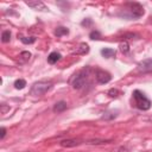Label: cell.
<instances>
[{"label": "cell", "mask_w": 152, "mask_h": 152, "mask_svg": "<svg viewBox=\"0 0 152 152\" xmlns=\"http://www.w3.org/2000/svg\"><path fill=\"white\" fill-rule=\"evenodd\" d=\"M89 71H90V68L89 66H87V68H84L83 70H81V71H78L71 80H70V84H71V87L74 88V89H82L84 86H86V83H87V80H88V77H89Z\"/></svg>", "instance_id": "6da1fadb"}, {"label": "cell", "mask_w": 152, "mask_h": 152, "mask_svg": "<svg viewBox=\"0 0 152 152\" xmlns=\"http://www.w3.org/2000/svg\"><path fill=\"white\" fill-rule=\"evenodd\" d=\"M125 12L128 13L127 17L129 19H138V18L142 17L145 13L144 7L139 2H127L125 5Z\"/></svg>", "instance_id": "7a4b0ae2"}, {"label": "cell", "mask_w": 152, "mask_h": 152, "mask_svg": "<svg viewBox=\"0 0 152 152\" xmlns=\"http://www.w3.org/2000/svg\"><path fill=\"white\" fill-rule=\"evenodd\" d=\"M133 99H134V104L138 109H140V110H148L150 109L151 101L140 90H134L133 91Z\"/></svg>", "instance_id": "3957f363"}, {"label": "cell", "mask_w": 152, "mask_h": 152, "mask_svg": "<svg viewBox=\"0 0 152 152\" xmlns=\"http://www.w3.org/2000/svg\"><path fill=\"white\" fill-rule=\"evenodd\" d=\"M52 88V82L50 81H38L36 82L31 88V95L34 96H42L45 93H48Z\"/></svg>", "instance_id": "277c9868"}, {"label": "cell", "mask_w": 152, "mask_h": 152, "mask_svg": "<svg viewBox=\"0 0 152 152\" xmlns=\"http://www.w3.org/2000/svg\"><path fill=\"white\" fill-rule=\"evenodd\" d=\"M95 77H96V81H97L100 84H106V83H108V82L112 80L110 74L107 72V71H104V70H101V69H97V70H96Z\"/></svg>", "instance_id": "5b68a950"}, {"label": "cell", "mask_w": 152, "mask_h": 152, "mask_svg": "<svg viewBox=\"0 0 152 152\" xmlns=\"http://www.w3.org/2000/svg\"><path fill=\"white\" fill-rule=\"evenodd\" d=\"M82 144V140L80 139H76V138H69V139H63L61 140L59 145L62 147H76L78 145Z\"/></svg>", "instance_id": "8992f818"}, {"label": "cell", "mask_w": 152, "mask_h": 152, "mask_svg": "<svg viewBox=\"0 0 152 152\" xmlns=\"http://www.w3.org/2000/svg\"><path fill=\"white\" fill-rule=\"evenodd\" d=\"M138 70L140 72L152 71V59L151 58H147V59H144V61L139 62L138 63Z\"/></svg>", "instance_id": "52a82bcc"}, {"label": "cell", "mask_w": 152, "mask_h": 152, "mask_svg": "<svg viewBox=\"0 0 152 152\" xmlns=\"http://www.w3.org/2000/svg\"><path fill=\"white\" fill-rule=\"evenodd\" d=\"M25 4L28 6V7H31V8H33V10H38V11H46L48 10V7L45 6V4L43 2V1H40V0H32V1H25Z\"/></svg>", "instance_id": "ba28073f"}, {"label": "cell", "mask_w": 152, "mask_h": 152, "mask_svg": "<svg viewBox=\"0 0 152 152\" xmlns=\"http://www.w3.org/2000/svg\"><path fill=\"white\" fill-rule=\"evenodd\" d=\"M87 145H107L113 142V140L110 139H100V138H91V139H87L84 141Z\"/></svg>", "instance_id": "9c48e42d"}, {"label": "cell", "mask_w": 152, "mask_h": 152, "mask_svg": "<svg viewBox=\"0 0 152 152\" xmlns=\"http://www.w3.org/2000/svg\"><path fill=\"white\" fill-rule=\"evenodd\" d=\"M65 109H66V102L65 101H58V102H56L53 104V108H52V110L55 113H62Z\"/></svg>", "instance_id": "30bf717a"}, {"label": "cell", "mask_w": 152, "mask_h": 152, "mask_svg": "<svg viewBox=\"0 0 152 152\" xmlns=\"http://www.w3.org/2000/svg\"><path fill=\"white\" fill-rule=\"evenodd\" d=\"M30 57H31V52H30V51H23V52H20V55H19L18 63H19V64H25L26 62H28Z\"/></svg>", "instance_id": "8fae6325"}, {"label": "cell", "mask_w": 152, "mask_h": 152, "mask_svg": "<svg viewBox=\"0 0 152 152\" xmlns=\"http://www.w3.org/2000/svg\"><path fill=\"white\" fill-rule=\"evenodd\" d=\"M75 52H76L77 55H86V53L89 52V45L86 44V43H81V44L78 45V48H76Z\"/></svg>", "instance_id": "7c38bea8"}, {"label": "cell", "mask_w": 152, "mask_h": 152, "mask_svg": "<svg viewBox=\"0 0 152 152\" xmlns=\"http://www.w3.org/2000/svg\"><path fill=\"white\" fill-rule=\"evenodd\" d=\"M61 53L59 52H56V51H53V52H51L49 56H48V62L50 63V64H55V63H57L59 59H61Z\"/></svg>", "instance_id": "4fadbf2b"}, {"label": "cell", "mask_w": 152, "mask_h": 152, "mask_svg": "<svg viewBox=\"0 0 152 152\" xmlns=\"http://www.w3.org/2000/svg\"><path fill=\"white\" fill-rule=\"evenodd\" d=\"M101 55L103 57H106V58H110V57H113L115 55V50L110 49V48H104V49L101 50Z\"/></svg>", "instance_id": "5bb4252c"}, {"label": "cell", "mask_w": 152, "mask_h": 152, "mask_svg": "<svg viewBox=\"0 0 152 152\" xmlns=\"http://www.w3.org/2000/svg\"><path fill=\"white\" fill-rule=\"evenodd\" d=\"M118 116V112H106V113H103V115L101 116V119L102 120H113V119H115Z\"/></svg>", "instance_id": "9a60e30c"}, {"label": "cell", "mask_w": 152, "mask_h": 152, "mask_svg": "<svg viewBox=\"0 0 152 152\" xmlns=\"http://www.w3.org/2000/svg\"><path fill=\"white\" fill-rule=\"evenodd\" d=\"M69 33V30L66 28V27H64V26H59V27H57L56 30H55V34L57 36V37H62V36H65V34H68Z\"/></svg>", "instance_id": "2e32d148"}, {"label": "cell", "mask_w": 152, "mask_h": 152, "mask_svg": "<svg viewBox=\"0 0 152 152\" xmlns=\"http://www.w3.org/2000/svg\"><path fill=\"white\" fill-rule=\"evenodd\" d=\"M26 87V81L23 80V78H19L14 82V88L15 89H24Z\"/></svg>", "instance_id": "e0dca14e"}, {"label": "cell", "mask_w": 152, "mask_h": 152, "mask_svg": "<svg viewBox=\"0 0 152 152\" xmlns=\"http://www.w3.org/2000/svg\"><path fill=\"white\" fill-rule=\"evenodd\" d=\"M119 48H120V51H121L122 53H128V51H129V45H128L127 42L120 43V44H119Z\"/></svg>", "instance_id": "ac0fdd59"}, {"label": "cell", "mask_w": 152, "mask_h": 152, "mask_svg": "<svg viewBox=\"0 0 152 152\" xmlns=\"http://www.w3.org/2000/svg\"><path fill=\"white\" fill-rule=\"evenodd\" d=\"M11 39V32L10 31H4L1 34V42L2 43H8Z\"/></svg>", "instance_id": "d6986e66"}, {"label": "cell", "mask_w": 152, "mask_h": 152, "mask_svg": "<svg viewBox=\"0 0 152 152\" xmlns=\"http://www.w3.org/2000/svg\"><path fill=\"white\" fill-rule=\"evenodd\" d=\"M20 40L24 43V44H32L36 42V38L34 37H21Z\"/></svg>", "instance_id": "ffe728a7"}, {"label": "cell", "mask_w": 152, "mask_h": 152, "mask_svg": "<svg viewBox=\"0 0 152 152\" xmlns=\"http://www.w3.org/2000/svg\"><path fill=\"white\" fill-rule=\"evenodd\" d=\"M119 90L118 89H115V88H110L108 91H107V95L108 96H110V97H118L119 96Z\"/></svg>", "instance_id": "44dd1931"}, {"label": "cell", "mask_w": 152, "mask_h": 152, "mask_svg": "<svg viewBox=\"0 0 152 152\" xmlns=\"http://www.w3.org/2000/svg\"><path fill=\"white\" fill-rule=\"evenodd\" d=\"M89 38L90 39H100L101 38V33L99 32V31H91L90 33H89Z\"/></svg>", "instance_id": "7402d4cb"}, {"label": "cell", "mask_w": 152, "mask_h": 152, "mask_svg": "<svg viewBox=\"0 0 152 152\" xmlns=\"http://www.w3.org/2000/svg\"><path fill=\"white\" fill-rule=\"evenodd\" d=\"M10 110V106L6 103H1L0 104V114H6Z\"/></svg>", "instance_id": "603a6c76"}, {"label": "cell", "mask_w": 152, "mask_h": 152, "mask_svg": "<svg viewBox=\"0 0 152 152\" xmlns=\"http://www.w3.org/2000/svg\"><path fill=\"white\" fill-rule=\"evenodd\" d=\"M124 38H127V39H133V38H139V36L138 34H135V33H127V34H125L124 36Z\"/></svg>", "instance_id": "cb8c5ba5"}, {"label": "cell", "mask_w": 152, "mask_h": 152, "mask_svg": "<svg viewBox=\"0 0 152 152\" xmlns=\"http://www.w3.org/2000/svg\"><path fill=\"white\" fill-rule=\"evenodd\" d=\"M112 152H128V148H127V147H125V146H120V147H118V148L113 150Z\"/></svg>", "instance_id": "d4e9b609"}, {"label": "cell", "mask_w": 152, "mask_h": 152, "mask_svg": "<svg viewBox=\"0 0 152 152\" xmlns=\"http://www.w3.org/2000/svg\"><path fill=\"white\" fill-rule=\"evenodd\" d=\"M91 19H89V18H87V19H84L82 23H81V25L82 26H89V25H91Z\"/></svg>", "instance_id": "484cf974"}, {"label": "cell", "mask_w": 152, "mask_h": 152, "mask_svg": "<svg viewBox=\"0 0 152 152\" xmlns=\"http://www.w3.org/2000/svg\"><path fill=\"white\" fill-rule=\"evenodd\" d=\"M5 135H6V128L5 127H1L0 128V139L2 140L5 138Z\"/></svg>", "instance_id": "4316f807"}, {"label": "cell", "mask_w": 152, "mask_h": 152, "mask_svg": "<svg viewBox=\"0 0 152 152\" xmlns=\"http://www.w3.org/2000/svg\"><path fill=\"white\" fill-rule=\"evenodd\" d=\"M147 120H148V121H151V122H152V115H151V116H150V118H148V119H147Z\"/></svg>", "instance_id": "83f0119b"}]
</instances>
